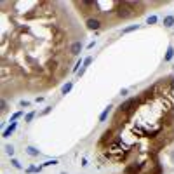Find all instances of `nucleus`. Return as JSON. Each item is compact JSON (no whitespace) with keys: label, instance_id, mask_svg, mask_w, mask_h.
<instances>
[{"label":"nucleus","instance_id":"obj_4","mask_svg":"<svg viewBox=\"0 0 174 174\" xmlns=\"http://www.w3.org/2000/svg\"><path fill=\"white\" fill-rule=\"evenodd\" d=\"M172 21H174L172 17H167V19H165V25H167V26H171V25H172Z\"/></svg>","mask_w":174,"mask_h":174},{"label":"nucleus","instance_id":"obj_3","mask_svg":"<svg viewBox=\"0 0 174 174\" xmlns=\"http://www.w3.org/2000/svg\"><path fill=\"white\" fill-rule=\"evenodd\" d=\"M28 153H30V155H33V157H35V155H38V151H37L35 148H31V146L28 148Z\"/></svg>","mask_w":174,"mask_h":174},{"label":"nucleus","instance_id":"obj_2","mask_svg":"<svg viewBox=\"0 0 174 174\" xmlns=\"http://www.w3.org/2000/svg\"><path fill=\"white\" fill-rule=\"evenodd\" d=\"M14 129H16V124H11V127H9V129H5V132H4V138H7Z\"/></svg>","mask_w":174,"mask_h":174},{"label":"nucleus","instance_id":"obj_5","mask_svg":"<svg viewBox=\"0 0 174 174\" xmlns=\"http://www.w3.org/2000/svg\"><path fill=\"white\" fill-rule=\"evenodd\" d=\"M12 165H14V167H21V165H19V162H17V160H12Z\"/></svg>","mask_w":174,"mask_h":174},{"label":"nucleus","instance_id":"obj_1","mask_svg":"<svg viewBox=\"0 0 174 174\" xmlns=\"http://www.w3.org/2000/svg\"><path fill=\"white\" fill-rule=\"evenodd\" d=\"M57 2H2V87L4 96L45 91L70 71L84 37Z\"/></svg>","mask_w":174,"mask_h":174}]
</instances>
